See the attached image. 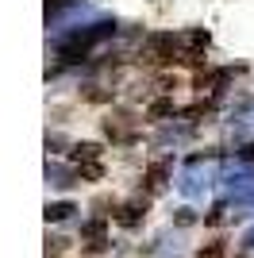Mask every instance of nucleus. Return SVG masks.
Returning <instances> with one entry per match:
<instances>
[{
	"label": "nucleus",
	"mask_w": 254,
	"mask_h": 258,
	"mask_svg": "<svg viewBox=\"0 0 254 258\" xmlns=\"http://www.w3.org/2000/svg\"><path fill=\"white\" fill-rule=\"evenodd\" d=\"M239 158H246V162H254V143H246V147H239Z\"/></svg>",
	"instance_id": "nucleus-7"
},
{
	"label": "nucleus",
	"mask_w": 254,
	"mask_h": 258,
	"mask_svg": "<svg viewBox=\"0 0 254 258\" xmlns=\"http://www.w3.org/2000/svg\"><path fill=\"white\" fill-rule=\"evenodd\" d=\"M143 212H147V201H131V205H123L116 212V220H119V224H139V216H143Z\"/></svg>",
	"instance_id": "nucleus-2"
},
{
	"label": "nucleus",
	"mask_w": 254,
	"mask_h": 258,
	"mask_svg": "<svg viewBox=\"0 0 254 258\" xmlns=\"http://www.w3.org/2000/svg\"><path fill=\"white\" fill-rule=\"evenodd\" d=\"M197 258H223V247H220V243H212V247H208V250H201Z\"/></svg>",
	"instance_id": "nucleus-6"
},
{
	"label": "nucleus",
	"mask_w": 254,
	"mask_h": 258,
	"mask_svg": "<svg viewBox=\"0 0 254 258\" xmlns=\"http://www.w3.org/2000/svg\"><path fill=\"white\" fill-rule=\"evenodd\" d=\"M77 208L70 205V201H54V205H46V224H62V220H70Z\"/></svg>",
	"instance_id": "nucleus-1"
},
{
	"label": "nucleus",
	"mask_w": 254,
	"mask_h": 258,
	"mask_svg": "<svg viewBox=\"0 0 254 258\" xmlns=\"http://www.w3.org/2000/svg\"><path fill=\"white\" fill-rule=\"evenodd\" d=\"M162 177H166V162H154V166L147 170V181L150 185H162Z\"/></svg>",
	"instance_id": "nucleus-5"
},
{
	"label": "nucleus",
	"mask_w": 254,
	"mask_h": 258,
	"mask_svg": "<svg viewBox=\"0 0 254 258\" xmlns=\"http://www.w3.org/2000/svg\"><path fill=\"white\" fill-rule=\"evenodd\" d=\"M100 154H104L100 143H77L74 147V158H81V162H93V158H100Z\"/></svg>",
	"instance_id": "nucleus-4"
},
{
	"label": "nucleus",
	"mask_w": 254,
	"mask_h": 258,
	"mask_svg": "<svg viewBox=\"0 0 254 258\" xmlns=\"http://www.w3.org/2000/svg\"><path fill=\"white\" fill-rule=\"evenodd\" d=\"M147 116H150V119H166V116H177V104H173V100H154V104L147 108Z\"/></svg>",
	"instance_id": "nucleus-3"
}]
</instances>
